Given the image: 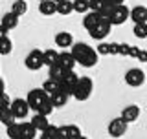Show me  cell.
Masks as SVG:
<instances>
[{
	"label": "cell",
	"mask_w": 147,
	"mask_h": 139,
	"mask_svg": "<svg viewBox=\"0 0 147 139\" xmlns=\"http://www.w3.org/2000/svg\"><path fill=\"white\" fill-rule=\"evenodd\" d=\"M72 55L76 59L77 64H81L83 68H92L98 64V51L86 42H74L72 44Z\"/></svg>",
	"instance_id": "obj_1"
},
{
	"label": "cell",
	"mask_w": 147,
	"mask_h": 139,
	"mask_svg": "<svg viewBox=\"0 0 147 139\" xmlns=\"http://www.w3.org/2000/svg\"><path fill=\"white\" fill-rule=\"evenodd\" d=\"M92 90H94V82H92V79L90 77H79L77 82L74 84L72 97H76L77 101H86L92 95Z\"/></svg>",
	"instance_id": "obj_2"
},
{
	"label": "cell",
	"mask_w": 147,
	"mask_h": 139,
	"mask_svg": "<svg viewBox=\"0 0 147 139\" xmlns=\"http://www.w3.org/2000/svg\"><path fill=\"white\" fill-rule=\"evenodd\" d=\"M129 17H131V9H129L125 4H119V6H114L112 13H110L109 20L112 26H121L123 22L129 20Z\"/></svg>",
	"instance_id": "obj_3"
},
{
	"label": "cell",
	"mask_w": 147,
	"mask_h": 139,
	"mask_svg": "<svg viewBox=\"0 0 147 139\" xmlns=\"http://www.w3.org/2000/svg\"><path fill=\"white\" fill-rule=\"evenodd\" d=\"M48 94H46V92L42 90V88H33V90L30 92V94H28V97H26V101H28V104H30V108L31 110H39L40 108V104L44 103L46 99H48Z\"/></svg>",
	"instance_id": "obj_4"
},
{
	"label": "cell",
	"mask_w": 147,
	"mask_h": 139,
	"mask_svg": "<svg viewBox=\"0 0 147 139\" xmlns=\"http://www.w3.org/2000/svg\"><path fill=\"white\" fill-rule=\"evenodd\" d=\"M110 27H112V24H110V20L109 18H105V17H101V20H99V24L94 27V29H90L88 33L92 39H96V40H103L105 37H107L110 33Z\"/></svg>",
	"instance_id": "obj_5"
},
{
	"label": "cell",
	"mask_w": 147,
	"mask_h": 139,
	"mask_svg": "<svg viewBox=\"0 0 147 139\" xmlns=\"http://www.w3.org/2000/svg\"><path fill=\"white\" fill-rule=\"evenodd\" d=\"M26 68L28 70H31V72H37V70H40L44 66V59H42V51L40 49H33V51H30L28 53V57H26Z\"/></svg>",
	"instance_id": "obj_6"
},
{
	"label": "cell",
	"mask_w": 147,
	"mask_h": 139,
	"mask_svg": "<svg viewBox=\"0 0 147 139\" xmlns=\"http://www.w3.org/2000/svg\"><path fill=\"white\" fill-rule=\"evenodd\" d=\"M125 82H127L129 86H132V88L142 86V84L145 82V73H144V70H140V68H131V70L125 73Z\"/></svg>",
	"instance_id": "obj_7"
},
{
	"label": "cell",
	"mask_w": 147,
	"mask_h": 139,
	"mask_svg": "<svg viewBox=\"0 0 147 139\" xmlns=\"http://www.w3.org/2000/svg\"><path fill=\"white\" fill-rule=\"evenodd\" d=\"M9 110L13 112V115H15L17 119H24V117H28V114H30L31 108H30V104H28L26 99H13Z\"/></svg>",
	"instance_id": "obj_8"
},
{
	"label": "cell",
	"mask_w": 147,
	"mask_h": 139,
	"mask_svg": "<svg viewBox=\"0 0 147 139\" xmlns=\"http://www.w3.org/2000/svg\"><path fill=\"white\" fill-rule=\"evenodd\" d=\"M127 126H129V123L123 121L121 117L112 119V121L109 123V128H107V130H109V136H112V137H121V136H125Z\"/></svg>",
	"instance_id": "obj_9"
},
{
	"label": "cell",
	"mask_w": 147,
	"mask_h": 139,
	"mask_svg": "<svg viewBox=\"0 0 147 139\" xmlns=\"http://www.w3.org/2000/svg\"><path fill=\"white\" fill-rule=\"evenodd\" d=\"M131 18L134 24H142V22H147V7L145 6H134L131 9Z\"/></svg>",
	"instance_id": "obj_10"
},
{
	"label": "cell",
	"mask_w": 147,
	"mask_h": 139,
	"mask_svg": "<svg viewBox=\"0 0 147 139\" xmlns=\"http://www.w3.org/2000/svg\"><path fill=\"white\" fill-rule=\"evenodd\" d=\"M72 44H74L72 33H68V31H59V33L55 35V46H57V48H72Z\"/></svg>",
	"instance_id": "obj_11"
},
{
	"label": "cell",
	"mask_w": 147,
	"mask_h": 139,
	"mask_svg": "<svg viewBox=\"0 0 147 139\" xmlns=\"http://www.w3.org/2000/svg\"><path fill=\"white\" fill-rule=\"evenodd\" d=\"M138 117H140V108H138L136 104H129V106H125V108L121 110V119L127 121V123L136 121Z\"/></svg>",
	"instance_id": "obj_12"
},
{
	"label": "cell",
	"mask_w": 147,
	"mask_h": 139,
	"mask_svg": "<svg viewBox=\"0 0 147 139\" xmlns=\"http://www.w3.org/2000/svg\"><path fill=\"white\" fill-rule=\"evenodd\" d=\"M99 20H101V15H99V13H96V11H88V13H85V18H83V26H85V29H86V31H90V29H94V27L99 24Z\"/></svg>",
	"instance_id": "obj_13"
},
{
	"label": "cell",
	"mask_w": 147,
	"mask_h": 139,
	"mask_svg": "<svg viewBox=\"0 0 147 139\" xmlns=\"http://www.w3.org/2000/svg\"><path fill=\"white\" fill-rule=\"evenodd\" d=\"M39 11L44 17H52L57 13V2H53V0H42V2H39Z\"/></svg>",
	"instance_id": "obj_14"
},
{
	"label": "cell",
	"mask_w": 147,
	"mask_h": 139,
	"mask_svg": "<svg viewBox=\"0 0 147 139\" xmlns=\"http://www.w3.org/2000/svg\"><path fill=\"white\" fill-rule=\"evenodd\" d=\"M68 94H64V92L59 88L57 92H53L52 95H50V99H52V103H53V106L55 108H63V106H66V103H68Z\"/></svg>",
	"instance_id": "obj_15"
},
{
	"label": "cell",
	"mask_w": 147,
	"mask_h": 139,
	"mask_svg": "<svg viewBox=\"0 0 147 139\" xmlns=\"http://www.w3.org/2000/svg\"><path fill=\"white\" fill-rule=\"evenodd\" d=\"M61 130V136L63 137H68V139H77L81 136V128L77 124H66V126H59Z\"/></svg>",
	"instance_id": "obj_16"
},
{
	"label": "cell",
	"mask_w": 147,
	"mask_h": 139,
	"mask_svg": "<svg viewBox=\"0 0 147 139\" xmlns=\"http://www.w3.org/2000/svg\"><path fill=\"white\" fill-rule=\"evenodd\" d=\"M59 64H61L64 70H74L77 62H76V59H74L72 51H63V53H59Z\"/></svg>",
	"instance_id": "obj_17"
},
{
	"label": "cell",
	"mask_w": 147,
	"mask_h": 139,
	"mask_svg": "<svg viewBox=\"0 0 147 139\" xmlns=\"http://www.w3.org/2000/svg\"><path fill=\"white\" fill-rule=\"evenodd\" d=\"M18 18H20V17H17L13 11H9V13H4L0 24L6 27V29H15V27L18 26Z\"/></svg>",
	"instance_id": "obj_18"
},
{
	"label": "cell",
	"mask_w": 147,
	"mask_h": 139,
	"mask_svg": "<svg viewBox=\"0 0 147 139\" xmlns=\"http://www.w3.org/2000/svg\"><path fill=\"white\" fill-rule=\"evenodd\" d=\"M31 124L37 128V132H42L46 130V128L50 126V123H48V115H42V114H35L33 115V119H31Z\"/></svg>",
	"instance_id": "obj_19"
},
{
	"label": "cell",
	"mask_w": 147,
	"mask_h": 139,
	"mask_svg": "<svg viewBox=\"0 0 147 139\" xmlns=\"http://www.w3.org/2000/svg\"><path fill=\"white\" fill-rule=\"evenodd\" d=\"M37 136V128L30 123H20V137H26V139H35Z\"/></svg>",
	"instance_id": "obj_20"
},
{
	"label": "cell",
	"mask_w": 147,
	"mask_h": 139,
	"mask_svg": "<svg viewBox=\"0 0 147 139\" xmlns=\"http://www.w3.org/2000/svg\"><path fill=\"white\" fill-rule=\"evenodd\" d=\"M42 59H44V66H53V64L59 62V51H55V49H46L42 51Z\"/></svg>",
	"instance_id": "obj_21"
},
{
	"label": "cell",
	"mask_w": 147,
	"mask_h": 139,
	"mask_svg": "<svg viewBox=\"0 0 147 139\" xmlns=\"http://www.w3.org/2000/svg\"><path fill=\"white\" fill-rule=\"evenodd\" d=\"M40 139H61V130H59V126L50 124L46 130L40 132Z\"/></svg>",
	"instance_id": "obj_22"
},
{
	"label": "cell",
	"mask_w": 147,
	"mask_h": 139,
	"mask_svg": "<svg viewBox=\"0 0 147 139\" xmlns=\"http://www.w3.org/2000/svg\"><path fill=\"white\" fill-rule=\"evenodd\" d=\"M0 123H2L4 126H9V124L17 123V117L13 115V112L9 108H4V110H0Z\"/></svg>",
	"instance_id": "obj_23"
},
{
	"label": "cell",
	"mask_w": 147,
	"mask_h": 139,
	"mask_svg": "<svg viewBox=\"0 0 147 139\" xmlns=\"http://www.w3.org/2000/svg\"><path fill=\"white\" fill-rule=\"evenodd\" d=\"M59 88H61L59 81H57V79H52V77H48V79L44 81V84H42V90H44L48 95H52L53 92H57V90H59Z\"/></svg>",
	"instance_id": "obj_24"
},
{
	"label": "cell",
	"mask_w": 147,
	"mask_h": 139,
	"mask_svg": "<svg viewBox=\"0 0 147 139\" xmlns=\"http://www.w3.org/2000/svg\"><path fill=\"white\" fill-rule=\"evenodd\" d=\"M57 13L59 15H70V13H74V2L72 0H61V2H57Z\"/></svg>",
	"instance_id": "obj_25"
},
{
	"label": "cell",
	"mask_w": 147,
	"mask_h": 139,
	"mask_svg": "<svg viewBox=\"0 0 147 139\" xmlns=\"http://www.w3.org/2000/svg\"><path fill=\"white\" fill-rule=\"evenodd\" d=\"M74 11L76 13H88L90 11V0H74Z\"/></svg>",
	"instance_id": "obj_26"
},
{
	"label": "cell",
	"mask_w": 147,
	"mask_h": 139,
	"mask_svg": "<svg viewBox=\"0 0 147 139\" xmlns=\"http://www.w3.org/2000/svg\"><path fill=\"white\" fill-rule=\"evenodd\" d=\"M11 11L15 13L17 17H22L28 11V4L24 2V0H15V2H13V6H11Z\"/></svg>",
	"instance_id": "obj_27"
},
{
	"label": "cell",
	"mask_w": 147,
	"mask_h": 139,
	"mask_svg": "<svg viewBox=\"0 0 147 139\" xmlns=\"http://www.w3.org/2000/svg\"><path fill=\"white\" fill-rule=\"evenodd\" d=\"M13 49V42L9 37H2L0 39V55H9Z\"/></svg>",
	"instance_id": "obj_28"
},
{
	"label": "cell",
	"mask_w": 147,
	"mask_h": 139,
	"mask_svg": "<svg viewBox=\"0 0 147 139\" xmlns=\"http://www.w3.org/2000/svg\"><path fill=\"white\" fill-rule=\"evenodd\" d=\"M53 110H55V106H53V103H52V99H50V97H48V99H46L44 103L40 104V108L37 110V114H42V115H50V114L53 112Z\"/></svg>",
	"instance_id": "obj_29"
},
{
	"label": "cell",
	"mask_w": 147,
	"mask_h": 139,
	"mask_svg": "<svg viewBox=\"0 0 147 139\" xmlns=\"http://www.w3.org/2000/svg\"><path fill=\"white\" fill-rule=\"evenodd\" d=\"M138 39H147V22H142V24H134V29H132Z\"/></svg>",
	"instance_id": "obj_30"
},
{
	"label": "cell",
	"mask_w": 147,
	"mask_h": 139,
	"mask_svg": "<svg viewBox=\"0 0 147 139\" xmlns=\"http://www.w3.org/2000/svg\"><path fill=\"white\" fill-rule=\"evenodd\" d=\"M7 128V137L9 139H18L20 137V124L18 123H13V124H9Z\"/></svg>",
	"instance_id": "obj_31"
},
{
	"label": "cell",
	"mask_w": 147,
	"mask_h": 139,
	"mask_svg": "<svg viewBox=\"0 0 147 139\" xmlns=\"http://www.w3.org/2000/svg\"><path fill=\"white\" fill-rule=\"evenodd\" d=\"M63 72H64V68L59 62L53 64V66H50V77H52V79H57V81H59L61 75H63Z\"/></svg>",
	"instance_id": "obj_32"
},
{
	"label": "cell",
	"mask_w": 147,
	"mask_h": 139,
	"mask_svg": "<svg viewBox=\"0 0 147 139\" xmlns=\"http://www.w3.org/2000/svg\"><path fill=\"white\" fill-rule=\"evenodd\" d=\"M9 106H11V99H9V95L6 92H2V94H0V110L9 108Z\"/></svg>",
	"instance_id": "obj_33"
},
{
	"label": "cell",
	"mask_w": 147,
	"mask_h": 139,
	"mask_svg": "<svg viewBox=\"0 0 147 139\" xmlns=\"http://www.w3.org/2000/svg\"><path fill=\"white\" fill-rule=\"evenodd\" d=\"M99 55H110V44H107V42H101L99 46H98V49H96Z\"/></svg>",
	"instance_id": "obj_34"
},
{
	"label": "cell",
	"mask_w": 147,
	"mask_h": 139,
	"mask_svg": "<svg viewBox=\"0 0 147 139\" xmlns=\"http://www.w3.org/2000/svg\"><path fill=\"white\" fill-rule=\"evenodd\" d=\"M7 31H9V29H6V27L0 24V39H2V37H7Z\"/></svg>",
	"instance_id": "obj_35"
},
{
	"label": "cell",
	"mask_w": 147,
	"mask_h": 139,
	"mask_svg": "<svg viewBox=\"0 0 147 139\" xmlns=\"http://www.w3.org/2000/svg\"><path fill=\"white\" fill-rule=\"evenodd\" d=\"M109 4H112V6H119V4H123L125 0H107Z\"/></svg>",
	"instance_id": "obj_36"
},
{
	"label": "cell",
	"mask_w": 147,
	"mask_h": 139,
	"mask_svg": "<svg viewBox=\"0 0 147 139\" xmlns=\"http://www.w3.org/2000/svg\"><path fill=\"white\" fill-rule=\"evenodd\" d=\"M2 92H6V84H4L2 77H0V94H2Z\"/></svg>",
	"instance_id": "obj_37"
},
{
	"label": "cell",
	"mask_w": 147,
	"mask_h": 139,
	"mask_svg": "<svg viewBox=\"0 0 147 139\" xmlns=\"http://www.w3.org/2000/svg\"><path fill=\"white\" fill-rule=\"evenodd\" d=\"M77 139H88V137H86V136H83V134H81V136L77 137Z\"/></svg>",
	"instance_id": "obj_38"
},
{
	"label": "cell",
	"mask_w": 147,
	"mask_h": 139,
	"mask_svg": "<svg viewBox=\"0 0 147 139\" xmlns=\"http://www.w3.org/2000/svg\"><path fill=\"white\" fill-rule=\"evenodd\" d=\"M61 139H68V137H63V136H61Z\"/></svg>",
	"instance_id": "obj_39"
},
{
	"label": "cell",
	"mask_w": 147,
	"mask_h": 139,
	"mask_svg": "<svg viewBox=\"0 0 147 139\" xmlns=\"http://www.w3.org/2000/svg\"><path fill=\"white\" fill-rule=\"evenodd\" d=\"M53 2H61V0H53Z\"/></svg>",
	"instance_id": "obj_40"
},
{
	"label": "cell",
	"mask_w": 147,
	"mask_h": 139,
	"mask_svg": "<svg viewBox=\"0 0 147 139\" xmlns=\"http://www.w3.org/2000/svg\"><path fill=\"white\" fill-rule=\"evenodd\" d=\"M18 139H26V137H18Z\"/></svg>",
	"instance_id": "obj_41"
},
{
	"label": "cell",
	"mask_w": 147,
	"mask_h": 139,
	"mask_svg": "<svg viewBox=\"0 0 147 139\" xmlns=\"http://www.w3.org/2000/svg\"><path fill=\"white\" fill-rule=\"evenodd\" d=\"M37 2H42V0H37Z\"/></svg>",
	"instance_id": "obj_42"
},
{
	"label": "cell",
	"mask_w": 147,
	"mask_h": 139,
	"mask_svg": "<svg viewBox=\"0 0 147 139\" xmlns=\"http://www.w3.org/2000/svg\"><path fill=\"white\" fill-rule=\"evenodd\" d=\"M72 2H74V0H72Z\"/></svg>",
	"instance_id": "obj_43"
},
{
	"label": "cell",
	"mask_w": 147,
	"mask_h": 139,
	"mask_svg": "<svg viewBox=\"0 0 147 139\" xmlns=\"http://www.w3.org/2000/svg\"><path fill=\"white\" fill-rule=\"evenodd\" d=\"M90 2H92V0H90Z\"/></svg>",
	"instance_id": "obj_44"
}]
</instances>
